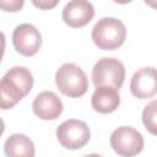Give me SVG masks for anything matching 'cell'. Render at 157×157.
<instances>
[{
  "instance_id": "6da1fadb",
  "label": "cell",
  "mask_w": 157,
  "mask_h": 157,
  "mask_svg": "<svg viewBox=\"0 0 157 157\" xmlns=\"http://www.w3.org/2000/svg\"><path fill=\"white\" fill-rule=\"evenodd\" d=\"M33 86V76L28 69L23 66L11 67L1 78L0 82V101L1 108L9 109L17 104L27 96Z\"/></svg>"
},
{
  "instance_id": "7a4b0ae2",
  "label": "cell",
  "mask_w": 157,
  "mask_h": 157,
  "mask_svg": "<svg viewBox=\"0 0 157 157\" xmlns=\"http://www.w3.org/2000/svg\"><path fill=\"white\" fill-rule=\"evenodd\" d=\"M93 43L103 50H114L119 48L126 38L125 25L114 17L101 18L92 28Z\"/></svg>"
},
{
  "instance_id": "3957f363",
  "label": "cell",
  "mask_w": 157,
  "mask_h": 157,
  "mask_svg": "<svg viewBox=\"0 0 157 157\" xmlns=\"http://www.w3.org/2000/svg\"><path fill=\"white\" fill-rule=\"evenodd\" d=\"M55 83L63 94L72 98L83 96L88 90V78L85 71L72 63H65L58 69Z\"/></svg>"
},
{
  "instance_id": "277c9868",
  "label": "cell",
  "mask_w": 157,
  "mask_h": 157,
  "mask_svg": "<svg viewBox=\"0 0 157 157\" xmlns=\"http://www.w3.org/2000/svg\"><path fill=\"white\" fill-rule=\"evenodd\" d=\"M125 78L123 63L114 58L99 59L92 69V81L94 86H112L119 90Z\"/></svg>"
},
{
  "instance_id": "5b68a950",
  "label": "cell",
  "mask_w": 157,
  "mask_h": 157,
  "mask_svg": "<svg viewBox=\"0 0 157 157\" xmlns=\"http://www.w3.org/2000/svg\"><path fill=\"white\" fill-rule=\"evenodd\" d=\"M91 137L88 125L77 119H69L61 123L56 129V139L59 144L67 150L82 148Z\"/></svg>"
},
{
  "instance_id": "8992f818",
  "label": "cell",
  "mask_w": 157,
  "mask_h": 157,
  "mask_svg": "<svg viewBox=\"0 0 157 157\" xmlns=\"http://www.w3.org/2000/svg\"><path fill=\"white\" fill-rule=\"evenodd\" d=\"M109 142L115 153L125 157L139 155L144 148L142 135L131 126H120L115 129L110 135Z\"/></svg>"
},
{
  "instance_id": "52a82bcc",
  "label": "cell",
  "mask_w": 157,
  "mask_h": 157,
  "mask_svg": "<svg viewBox=\"0 0 157 157\" xmlns=\"http://www.w3.org/2000/svg\"><path fill=\"white\" fill-rule=\"evenodd\" d=\"M12 43L15 49L21 55L32 56L42 45V36L33 25L22 23L13 29Z\"/></svg>"
},
{
  "instance_id": "ba28073f",
  "label": "cell",
  "mask_w": 157,
  "mask_h": 157,
  "mask_svg": "<svg viewBox=\"0 0 157 157\" xmlns=\"http://www.w3.org/2000/svg\"><path fill=\"white\" fill-rule=\"evenodd\" d=\"M130 91L140 99L155 96L157 93V69L142 67L135 71L130 81Z\"/></svg>"
},
{
  "instance_id": "9c48e42d",
  "label": "cell",
  "mask_w": 157,
  "mask_h": 157,
  "mask_svg": "<svg viewBox=\"0 0 157 157\" xmlns=\"http://www.w3.org/2000/svg\"><path fill=\"white\" fill-rule=\"evenodd\" d=\"M63 21L72 28L86 26L94 16V9L88 0H70L63 9Z\"/></svg>"
},
{
  "instance_id": "30bf717a",
  "label": "cell",
  "mask_w": 157,
  "mask_h": 157,
  "mask_svg": "<svg viewBox=\"0 0 157 157\" xmlns=\"http://www.w3.org/2000/svg\"><path fill=\"white\" fill-rule=\"evenodd\" d=\"M32 109L39 119L55 120L63 112V102L56 93L52 91H43L34 98Z\"/></svg>"
},
{
  "instance_id": "8fae6325",
  "label": "cell",
  "mask_w": 157,
  "mask_h": 157,
  "mask_svg": "<svg viewBox=\"0 0 157 157\" xmlns=\"http://www.w3.org/2000/svg\"><path fill=\"white\" fill-rule=\"evenodd\" d=\"M120 103V97L118 90L112 86H97L92 98V108L102 114H108L114 112Z\"/></svg>"
},
{
  "instance_id": "7c38bea8",
  "label": "cell",
  "mask_w": 157,
  "mask_h": 157,
  "mask_svg": "<svg viewBox=\"0 0 157 157\" xmlns=\"http://www.w3.org/2000/svg\"><path fill=\"white\" fill-rule=\"evenodd\" d=\"M4 151L9 157H33L34 145L28 136L23 134H12L6 139Z\"/></svg>"
},
{
  "instance_id": "4fadbf2b",
  "label": "cell",
  "mask_w": 157,
  "mask_h": 157,
  "mask_svg": "<svg viewBox=\"0 0 157 157\" xmlns=\"http://www.w3.org/2000/svg\"><path fill=\"white\" fill-rule=\"evenodd\" d=\"M142 123L146 130L157 136V101L147 103L142 110Z\"/></svg>"
},
{
  "instance_id": "5bb4252c",
  "label": "cell",
  "mask_w": 157,
  "mask_h": 157,
  "mask_svg": "<svg viewBox=\"0 0 157 157\" xmlns=\"http://www.w3.org/2000/svg\"><path fill=\"white\" fill-rule=\"evenodd\" d=\"M25 0H1V9L7 12H17L23 7Z\"/></svg>"
},
{
  "instance_id": "9a60e30c",
  "label": "cell",
  "mask_w": 157,
  "mask_h": 157,
  "mask_svg": "<svg viewBox=\"0 0 157 157\" xmlns=\"http://www.w3.org/2000/svg\"><path fill=\"white\" fill-rule=\"evenodd\" d=\"M31 1L39 10H50L55 7L60 0H31Z\"/></svg>"
},
{
  "instance_id": "2e32d148",
  "label": "cell",
  "mask_w": 157,
  "mask_h": 157,
  "mask_svg": "<svg viewBox=\"0 0 157 157\" xmlns=\"http://www.w3.org/2000/svg\"><path fill=\"white\" fill-rule=\"evenodd\" d=\"M150 7H152V9H156L157 10V0H144Z\"/></svg>"
},
{
  "instance_id": "e0dca14e",
  "label": "cell",
  "mask_w": 157,
  "mask_h": 157,
  "mask_svg": "<svg viewBox=\"0 0 157 157\" xmlns=\"http://www.w3.org/2000/svg\"><path fill=\"white\" fill-rule=\"evenodd\" d=\"M113 1H115V2H118V4H128V2H130V1H132V0H113Z\"/></svg>"
}]
</instances>
